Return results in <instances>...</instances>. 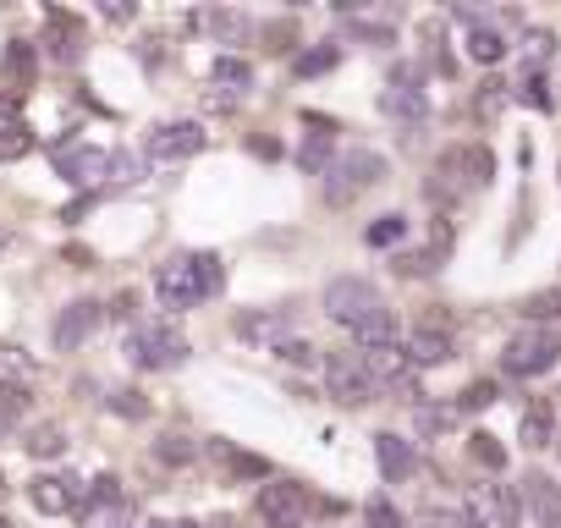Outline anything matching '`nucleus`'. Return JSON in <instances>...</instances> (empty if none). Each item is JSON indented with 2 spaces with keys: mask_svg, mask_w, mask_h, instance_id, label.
<instances>
[{
  "mask_svg": "<svg viewBox=\"0 0 561 528\" xmlns=\"http://www.w3.org/2000/svg\"><path fill=\"white\" fill-rule=\"evenodd\" d=\"M325 314H331L336 325H347V331L358 336V347L397 342V320H391L380 287L364 282V276H336V282L325 287Z\"/></svg>",
  "mask_w": 561,
  "mask_h": 528,
  "instance_id": "nucleus-1",
  "label": "nucleus"
},
{
  "mask_svg": "<svg viewBox=\"0 0 561 528\" xmlns=\"http://www.w3.org/2000/svg\"><path fill=\"white\" fill-rule=\"evenodd\" d=\"M220 259L215 253H171L160 271H154V303L182 314V309H198L204 298L220 292Z\"/></svg>",
  "mask_w": 561,
  "mask_h": 528,
  "instance_id": "nucleus-2",
  "label": "nucleus"
},
{
  "mask_svg": "<svg viewBox=\"0 0 561 528\" xmlns=\"http://www.w3.org/2000/svg\"><path fill=\"white\" fill-rule=\"evenodd\" d=\"M556 364H561V331H556V325H523V331H512L506 347H501V369H506L512 380H539V375H550Z\"/></svg>",
  "mask_w": 561,
  "mask_h": 528,
  "instance_id": "nucleus-3",
  "label": "nucleus"
},
{
  "mask_svg": "<svg viewBox=\"0 0 561 528\" xmlns=\"http://www.w3.org/2000/svg\"><path fill=\"white\" fill-rule=\"evenodd\" d=\"M187 353H193V342H187L171 320H149V325H138V331L127 336L133 369H182Z\"/></svg>",
  "mask_w": 561,
  "mask_h": 528,
  "instance_id": "nucleus-4",
  "label": "nucleus"
},
{
  "mask_svg": "<svg viewBox=\"0 0 561 528\" xmlns=\"http://www.w3.org/2000/svg\"><path fill=\"white\" fill-rule=\"evenodd\" d=\"M386 182V154H375V149H347V154H336V165L325 171V198L331 204H353L358 193H369V187H380Z\"/></svg>",
  "mask_w": 561,
  "mask_h": 528,
  "instance_id": "nucleus-5",
  "label": "nucleus"
},
{
  "mask_svg": "<svg viewBox=\"0 0 561 528\" xmlns=\"http://www.w3.org/2000/svg\"><path fill=\"white\" fill-rule=\"evenodd\" d=\"M56 171H61V182H72V187H89V182H105V176H133L138 165L127 160V154H116V149H89V144H72V149H61L56 154Z\"/></svg>",
  "mask_w": 561,
  "mask_h": 528,
  "instance_id": "nucleus-6",
  "label": "nucleus"
},
{
  "mask_svg": "<svg viewBox=\"0 0 561 528\" xmlns=\"http://www.w3.org/2000/svg\"><path fill=\"white\" fill-rule=\"evenodd\" d=\"M320 375H325V397L342 402V408H364L375 397V375L364 369L358 353H325Z\"/></svg>",
  "mask_w": 561,
  "mask_h": 528,
  "instance_id": "nucleus-7",
  "label": "nucleus"
},
{
  "mask_svg": "<svg viewBox=\"0 0 561 528\" xmlns=\"http://www.w3.org/2000/svg\"><path fill=\"white\" fill-rule=\"evenodd\" d=\"M28 501L45 517H67V512H89V484L78 473H34L28 479Z\"/></svg>",
  "mask_w": 561,
  "mask_h": 528,
  "instance_id": "nucleus-8",
  "label": "nucleus"
},
{
  "mask_svg": "<svg viewBox=\"0 0 561 528\" xmlns=\"http://www.w3.org/2000/svg\"><path fill=\"white\" fill-rule=\"evenodd\" d=\"M309 490L298 484V479H270L264 490H259V517H264V528H304L309 523Z\"/></svg>",
  "mask_w": 561,
  "mask_h": 528,
  "instance_id": "nucleus-9",
  "label": "nucleus"
},
{
  "mask_svg": "<svg viewBox=\"0 0 561 528\" xmlns=\"http://www.w3.org/2000/svg\"><path fill=\"white\" fill-rule=\"evenodd\" d=\"M435 171H440L446 187H457V193L468 187V193H473V187H490V176H495V154H490L484 144H451V149L440 154Z\"/></svg>",
  "mask_w": 561,
  "mask_h": 528,
  "instance_id": "nucleus-10",
  "label": "nucleus"
},
{
  "mask_svg": "<svg viewBox=\"0 0 561 528\" xmlns=\"http://www.w3.org/2000/svg\"><path fill=\"white\" fill-rule=\"evenodd\" d=\"M468 517H473L479 528H517V517H523V490H512V484H473V490H468Z\"/></svg>",
  "mask_w": 561,
  "mask_h": 528,
  "instance_id": "nucleus-11",
  "label": "nucleus"
},
{
  "mask_svg": "<svg viewBox=\"0 0 561 528\" xmlns=\"http://www.w3.org/2000/svg\"><path fill=\"white\" fill-rule=\"evenodd\" d=\"M231 331L248 342V347H259V353H280L293 336V314H280V309H242L237 320H231Z\"/></svg>",
  "mask_w": 561,
  "mask_h": 528,
  "instance_id": "nucleus-12",
  "label": "nucleus"
},
{
  "mask_svg": "<svg viewBox=\"0 0 561 528\" xmlns=\"http://www.w3.org/2000/svg\"><path fill=\"white\" fill-rule=\"evenodd\" d=\"M204 149V127L198 122H160L149 138H144V154L149 160H187Z\"/></svg>",
  "mask_w": 561,
  "mask_h": 528,
  "instance_id": "nucleus-13",
  "label": "nucleus"
},
{
  "mask_svg": "<svg viewBox=\"0 0 561 528\" xmlns=\"http://www.w3.org/2000/svg\"><path fill=\"white\" fill-rule=\"evenodd\" d=\"M386 111H391L397 122H408V127H419V122L430 116V100H424V89H419V67H397V72H391Z\"/></svg>",
  "mask_w": 561,
  "mask_h": 528,
  "instance_id": "nucleus-14",
  "label": "nucleus"
},
{
  "mask_svg": "<svg viewBox=\"0 0 561 528\" xmlns=\"http://www.w3.org/2000/svg\"><path fill=\"white\" fill-rule=\"evenodd\" d=\"M358 358L375 375V386H408V375H413L408 342H375V347H358Z\"/></svg>",
  "mask_w": 561,
  "mask_h": 528,
  "instance_id": "nucleus-15",
  "label": "nucleus"
},
{
  "mask_svg": "<svg viewBox=\"0 0 561 528\" xmlns=\"http://www.w3.org/2000/svg\"><path fill=\"white\" fill-rule=\"evenodd\" d=\"M105 320V303H94V298H78V303H67L61 314H56V347L67 353V347H78V342H89L94 336V325Z\"/></svg>",
  "mask_w": 561,
  "mask_h": 528,
  "instance_id": "nucleus-16",
  "label": "nucleus"
},
{
  "mask_svg": "<svg viewBox=\"0 0 561 528\" xmlns=\"http://www.w3.org/2000/svg\"><path fill=\"white\" fill-rule=\"evenodd\" d=\"M523 512L534 517V528H561V484L550 473H528L523 479Z\"/></svg>",
  "mask_w": 561,
  "mask_h": 528,
  "instance_id": "nucleus-17",
  "label": "nucleus"
},
{
  "mask_svg": "<svg viewBox=\"0 0 561 528\" xmlns=\"http://www.w3.org/2000/svg\"><path fill=\"white\" fill-rule=\"evenodd\" d=\"M331 149H336V122H325V116H309V138L298 144V165L309 171V176H325L336 160H331Z\"/></svg>",
  "mask_w": 561,
  "mask_h": 528,
  "instance_id": "nucleus-18",
  "label": "nucleus"
},
{
  "mask_svg": "<svg viewBox=\"0 0 561 528\" xmlns=\"http://www.w3.org/2000/svg\"><path fill=\"white\" fill-rule=\"evenodd\" d=\"M375 462H380V479H386V484H402V479L419 468L413 440H402L397 429H380V435H375Z\"/></svg>",
  "mask_w": 561,
  "mask_h": 528,
  "instance_id": "nucleus-19",
  "label": "nucleus"
},
{
  "mask_svg": "<svg viewBox=\"0 0 561 528\" xmlns=\"http://www.w3.org/2000/svg\"><path fill=\"white\" fill-rule=\"evenodd\" d=\"M193 28H209L220 45H248L253 39V23L242 18V12H231V7H209V12H193L187 18Z\"/></svg>",
  "mask_w": 561,
  "mask_h": 528,
  "instance_id": "nucleus-20",
  "label": "nucleus"
},
{
  "mask_svg": "<svg viewBox=\"0 0 561 528\" xmlns=\"http://www.w3.org/2000/svg\"><path fill=\"white\" fill-rule=\"evenodd\" d=\"M408 353H413V369H435V364L451 358V331H440V325H413Z\"/></svg>",
  "mask_w": 561,
  "mask_h": 528,
  "instance_id": "nucleus-21",
  "label": "nucleus"
},
{
  "mask_svg": "<svg viewBox=\"0 0 561 528\" xmlns=\"http://www.w3.org/2000/svg\"><path fill=\"white\" fill-rule=\"evenodd\" d=\"M550 435H556V408L534 397V402L523 408V424H517V440H523L528 451H545V446H550Z\"/></svg>",
  "mask_w": 561,
  "mask_h": 528,
  "instance_id": "nucleus-22",
  "label": "nucleus"
},
{
  "mask_svg": "<svg viewBox=\"0 0 561 528\" xmlns=\"http://www.w3.org/2000/svg\"><path fill=\"white\" fill-rule=\"evenodd\" d=\"M506 50H512V45H506V34H501L495 23H473V28H468V56H473L479 67H501Z\"/></svg>",
  "mask_w": 561,
  "mask_h": 528,
  "instance_id": "nucleus-23",
  "label": "nucleus"
},
{
  "mask_svg": "<svg viewBox=\"0 0 561 528\" xmlns=\"http://www.w3.org/2000/svg\"><path fill=\"white\" fill-rule=\"evenodd\" d=\"M457 408H446V402H413V429H419V440H440V435H451L457 429Z\"/></svg>",
  "mask_w": 561,
  "mask_h": 528,
  "instance_id": "nucleus-24",
  "label": "nucleus"
},
{
  "mask_svg": "<svg viewBox=\"0 0 561 528\" xmlns=\"http://www.w3.org/2000/svg\"><path fill=\"white\" fill-rule=\"evenodd\" d=\"M0 67H7V83H18V89H34V78H39V56H34L28 39H7Z\"/></svg>",
  "mask_w": 561,
  "mask_h": 528,
  "instance_id": "nucleus-25",
  "label": "nucleus"
},
{
  "mask_svg": "<svg viewBox=\"0 0 561 528\" xmlns=\"http://www.w3.org/2000/svg\"><path fill=\"white\" fill-rule=\"evenodd\" d=\"M209 78H215L226 94H248V89H253V67H248L242 56H231V50L209 61Z\"/></svg>",
  "mask_w": 561,
  "mask_h": 528,
  "instance_id": "nucleus-26",
  "label": "nucleus"
},
{
  "mask_svg": "<svg viewBox=\"0 0 561 528\" xmlns=\"http://www.w3.org/2000/svg\"><path fill=\"white\" fill-rule=\"evenodd\" d=\"M50 34H56V45H50V56H56V61H78V56H83L78 18H67V12H50Z\"/></svg>",
  "mask_w": 561,
  "mask_h": 528,
  "instance_id": "nucleus-27",
  "label": "nucleus"
},
{
  "mask_svg": "<svg viewBox=\"0 0 561 528\" xmlns=\"http://www.w3.org/2000/svg\"><path fill=\"white\" fill-rule=\"evenodd\" d=\"M336 61H342V50H336V45L325 39V45H314V50H304V56L293 61V72H298V78H320V72H331Z\"/></svg>",
  "mask_w": 561,
  "mask_h": 528,
  "instance_id": "nucleus-28",
  "label": "nucleus"
},
{
  "mask_svg": "<svg viewBox=\"0 0 561 528\" xmlns=\"http://www.w3.org/2000/svg\"><path fill=\"white\" fill-rule=\"evenodd\" d=\"M402 237H408V215H397V209H391V215H380V220L364 231V242H369V248H391V242H402Z\"/></svg>",
  "mask_w": 561,
  "mask_h": 528,
  "instance_id": "nucleus-29",
  "label": "nucleus"
},
{
  "mask_svg": "<svg viewBox=\"0 0 561 528\" xmlns=\"http://www.w3.org/2000/svg\"><path fill=\"white\" fill-rule=\"evenodd\" d=\"M523 314H528V325H550V320H561V287L523 298Z\"/></svg>",
  "mask_w": 561,
  "mask_h": 528,
  "instance_id": "nucleus-30",
  "label": "nucleus"
},
{
  "mask_svg": "<svg viewBox=\"0 0 561 528\" xmlns=\"http://www.w3.org/2000/svg\"><path fill=\"white\" fill-rule=\"evenodd\" d=\"M61 451H67V429L61 424H39L28 435V457H61Z\"/></svg>",
  "mask_w": 561,
  "mask_h": 528,
  "instance_id": "nucleus-31",
  "label": "nucleus"
},
{
  "mask_svg": "<svg viewBox=\"0 0 561 528\" xmlns=\"http://www.w3.org/2000/svg\"><path fill=\"white\" fill-rule=\"evenodd\" d=\"M468 457H473L479 468H490V473H501V468H506V451H501V446H495V435H484V429H479V435H468Z\"/></svg>",
  "mask_w": 561,
  "mask_h": 528,
  "instance_id": "nucleus-32",
  "label": "nucleus"
},
{
  "mask_svg": "<svg viewBox=\"0 0 561 528\" xmlns=\"http://www.w3.org/2000/svg\"><path fill=\"white\" fill-rule=\"evenodd\" d=\"M28 386H18V380H0V418H7V424H18L23 413H28Z\"/></svg>",
  "mask_w": 561,
  "mask_h": 528,
  "instance_id": "nucleus-33",
  "label": "nucleus"
},
{
  "mask_svg": "<svg viewBox=\"0 0 561 528\" xmlns=\"http://www.w3.org/2000/svg\"><path fill=\"white\" fill-rule=\"evenodd\" d=\"M419 523H424V528H479V523L468 517V506H424Z\"/></svg>",
  "mask_w": 561,
  "mask_h": 528,
  "instance_id": "nucleus-34",
  "label": "nucleus"
},
{
  "mask_svg": "<svg viewBox=\"0 0 561 528\" xmlns=\"http://www.w3.org/2000/svg\"><path fill=\"white\" fill-rule=\"evenodd\" d=\"M154 457H160V462H193L198 446H193L187 435H160V440H154Z\"/></svg>",
  "mask_w": 561,
  "mask_h": 528,
  "instance_id": "nucleus-35",
  "label": "nucleus"
},
{
  "mask_svg": "<svg viewBox=\"0 0 561 528\" xmlns=\"http://www.w3.org/2000/svg\"><path fill=\"white\" fill-rule=\"evenodd\" d=\"M89 528H149L133 506H105V512H94L89 517Z\"/></svg>",
  "mask_w": 561,
  "mask_h": 528,
  "instance_id": "nucleus-36",
  "label": "nucleus"
},
{
  "mask_svg": "<svg viewBox=\"0 0 561 528\" xmlns=\"http://www.w3.org/2000/svg\"><path fill=\"white\" fill-rule=\"evenodd\" d=\"M495 402V380H473L462 397H457V413H484Z\"/></svg>",
  "mask_w": 561,
  "mask_h": 528,
  "instance_id": "nucleus-37",
  "label": "nucleus"
},
{
  "mask_svg": "<svg viewBox=\"0 0 561 528\" xmlns=\"http://www.w3.org/2000/svg\"><path fill=\"white\" fill-rule=\"evenodd\" d=\"M364 517H369V528H402V512H397L386 495H369V501H364Z\"/></svg>",
  "mask_w": 561,
  "mask_h": 528,
  "instance_id": "nucleus-38",
  "label": "nucleus"
},
{
  "mask_svg": "<svg viewBox=\"0 0 561 528\" xmlns=\"http://www.w3.org/2000/svg\"><path fill=\"white\" fill-rule=\"evenodd\" d=\"M523 56H528L534 67H539V61H550V56H556V34H545V28H528V34H523Z\"/></svg>",
  "mask_w": 561,
  "mask_h": 528,
  "instance_id": "nucleus-39",
  "label": "nucleus"
},
{
  "mask_svg": "<svg viewBox=\"0 0 561 528\" xmlns=\"http://www.w3.org/2000/svg\"><path fill=\"white\" fill-rule=\"evenodd\" d=\"M215 451H220V457H226V462H231L237 473H259V479L270 473V462H264V457H248V451H226L220 440H215Z\"/></svg>",
  "mask_w": 561,
  "mask_h": 528,
  "instance_id": "nucleus-40",
  "label": "nucleus"
},
{
  "mask_svg": "<svg viewBox=\"0 0 561 528\" xmlns=\"http://www.w3.org/2000/svg\"><path fill=\"white\" fill-rule=\"evenodd\" d=\"M18 127H28V122H23V111H18L12 89H0V138H7V133H18Z\"/></svg>",
  "mask_w": 561,
  "mask_h": 528,
  "instance_id": "nucleus-41",
  "label": "nucleus"
},
{
  "mask_svg": "<svg viewBox=\"0 0 561 528\" xmlns=\"http://www.w3.org/2000/svg\"><path fill=\"white\" fill-rule=\"evenodd\" d=\"M435 264H440V253H402V259H397V271H402V276H430Z\"/></svg>",
  "mask_w": 561,
  "mask_h": 528,
  "instance_id": "nucleus-42",
  "label": "nucleus"
},
{
  "mask_svg": "<svg viewBox=\"0 0 561 528\" xmlns=\"http://www.w3.org/2000/svg\"><path fill=\"white\" fill-rule=\"evenodd\" d=\"M28 149H34V127H18V133H7V138H0V160L28 154Z\"/></svg>",
  "mask_w": 561,
  "mask_h": 528,
  "instance_id": "nucleus-43",
  "label": "nucleus"
},
{
  "mask_svg": "<svg viewBox=\"0 0 561 528\" xmlns=\"http://www.w3.org/2000/svg\"><path fill=\"white\" fill-rule=\"evenodd\" d=\"M275 358H287V364H298V369H304V364H314V347H309L304 336H293V342H287V347H280Z\"/></svg>",
  "mask_w": 561,
  "mask_h": 528,
  "instance_id": "nucleus-44",
  "label": "nucleus"
},
{
  "mask_svg": "<svg viewBox=\"0 0 561 528\" xmlns=\"http://www.w3.org/2000/svg\"><path fill=\"white\" fill-rule=\"evenodd\" d=\"M523 100H528L534 111H550V94H545V83H539V78H523Z\"/></svg>",
  "mask_w": 561,
  "mask_h": 528,
  "instance_id": "nucleus-45",
  "label": "nucleus"
},
{
  "mask_svg": "<svg viewBox=\"0 0 561 528\" xmlns=\"http://www.w3.org/2000/svg\"><path fill=\"white\" fill-rule=\"evenodd\" d=\"M111 408H122L127 418H144V402H138V391H111Z\"/></svg>",
  "mask_w": 561,
  "mask_h": 528,
  "instance_id": "nucleus-46",
  "label": "nucleus"
},
{
  "mask_svg": "<svg viewBox=\"0 0 561 528\" xmlns=\"http://www.w3.org/2000/svg\"><path fill=\"white\" fill-rule=\"evenodd\" d=\"M154 528H198V523H193V517H160Z\"/></svg>",
  "mask_w": 561,
  "mask_h": 528,
  "instance_id": "nucleus-47",
  "label": "nucleus"
},
{
  "mask_svg": "<svg viewBox=\"0 0 561 528\" xmlns=\"http://www.w3.org/2000/svg\"><path fill=\"white\" fill-rule=\"evenodd\" d=\"M204 528H237V517H209Z\"/></svg>",
  "mask_w": 561,
  "mask_h": 528,
  "instance_id": "nucleus-48",
  "label": "nucleus"
},
{
  "mask_svg": "<svg viewBox=\"0 0 561 528\" xmlns=\"http://www.w3.org/2000/svg\"><path fill=\"white\" fill-rule=\"evenodd\" d=\"M7 242H12V231H7V226H0V253H7Z\"/></svg>",
  "mask_w": 561,
  "mask_h": 528,
  "instance_id": "nucleus-49",
  "label": "nucleus"
},
{
  "mask_svg": "<svg viewBox=\"0 0 561 528\" xmlns=\"http://www.w3.org/2000/svg\"><path fill=\"white\" fill-rule=\"evenodd\" d=\"M7 435H12V424H7V418H0V440H7Z\"/></svg>",
  "mask_w": 561,
  "mask_h": 528,
  "instance_id": "nucleus-50",
  "label": "nucleus"
},
{
  "mask_svg": "<svg viewBox=\"0 0 561 528\" xmlns=\"http://www.w3.org/2000/svg\"><path fill=\"white\" fill-rule=\"evenodd\" d=\"M0 528H7V517H0Z\"/></svg>",
  "mask_w": 561,
  "mask_h": 528,
  "instance_id": "nucleus-51",
  "label": "nucleus"
},
{
  "mask_svg": "<svg viewBox=\"0 0 561 528\" xmlns=\"http://www.w3.org/2000/svg\"><path fill=\"white\" fill-rule=\"evenodd\" d=\"M0 490H7V479H0Z\"/></svg>",
  "mask_w": 561,
  "mask_h": 528,
  "instance_id": "nucleus-52",
  "label": "nucleus"
}]
</instances>
